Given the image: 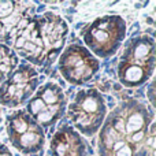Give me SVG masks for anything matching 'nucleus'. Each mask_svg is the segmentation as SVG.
Segmentation results:
<instances>
[{"label":"nucleus","instance_id":"f257e3e1","mask_svg":"<svg viewBox=\"0 0 156 156\" xmlns=\"http://www.w3.org/2000/svg\"><path fill=\"white\" fill-rule=\"evenodd\" d=\"M152 111L133 97L122 100L105 116L97 140L99 156H154Z\"/></svg>","mask_w":156,"mask_h":156},{"label":"nucleus","instance_id":"423d86ee","mask_svg":"<svg viewBox=\"0 0 156 156\" xmlns=\"http://www.w3.org/2000/svg\"><path fill=\"white\" fill-rule=\"evenodd\" d=\"M67 105L63 89L55 82H47L33 93L27 101L26 112L41 127H51L63 116Z\"/></svg>","mask_w":156,"mask_h":156},{"label":"nucleus","instance_id":"f8f14e48","mask_svg":"<svg viewBox=\"0 0 156 156\" xmlns=\"http://www.w3.org/2000/svg\"><path fill=\"white\" fill-rule=\"evenodd\" d=\"M18 65V58L11 48L0 43V83L5 80Z\"/></svg>","mask_w":156,"mask_h":156},{"label":"nucleus","instance_id":"9b49d317","mask_svg":"<svg viewBox=\"0 0 156 156\" xmlns=\"http://www.w3.org/2000/svg\"><path fill=\"white\" fill-rule=\"evenodd\" d=\"M88 147L74 127L63 125L54 133L49 143V156H86Z\"/></svg>","mask_w":156,"mask_h":156},{"label":"nucleus","instance_id":"6e6552de","mask_svg":"<svg viewBox=\"0 0 156 156\" xmlns=\"http://www.w3.org/2000/svg\"><path fill=\"white\" fill-rule=\"evenodd\" d=\"M58 69L67 82L73 85H82L96 76L100 63L85 47L80 44H70L60 55Z\"/></svg>","mask_w":156,"mask_h":156},{"label":"nucleus","instance_id":"1a4fd4ad","mask_svg":"<svg viewBox=\"0 0 156 156\" xmlns=\"http://www.w3.org/2000/svg\"><path fill=\"white\" fill-rule=\"evenodd\" d=\"M38 85V73L30 65L18 66L0 83V104L18 107L33 96Z\"/></svg>","mask_w":156,"mask_h":156},{"label":"nucleus","instance_id":"39448f33","mask_svg":"<svg viewBox=\"0 0 156 156\" xmlns=\"http://www.w3.org/2000/svg\"><path fill=\"white\" fill-rule=\"evenodd\" d=\"M107 116L105 99L96 89L80 90L69 105V118L78 133L92 137Z\"/></svg>","mask_w":156,"mask_h":156},{"label":"nucleus","instance_id":"7ed1b4c3","mask_svg":"<svg viewBox=\"0 0 156 156\" xmlns=\"http://www.w3.org/2000/svg\"><path fill=\"white\" fill-rule=\"evenodd\" d=\"M155 66V40L148 34H138L127 41L121 54L118 80L126 88H137L152 77Z\"/></svg>","mask_w":156,"mask_h":156},{"label":"nucleus","instance_id":"20e7f679","mask_svg":"<svg viewBox=\"0 0 156 156\" xmlns=\"http://www.w3.org/2000/svg\"><path fill=\"white\" fill-rule=\"evenodd\" d=\"M81 36L92 54L108 58L121 48L126 36V22L119 15H103L86 25Z\"/></svg>","mask_w":156,"mask_h":156},{"label":"nucleus","instance_id":"ddd939ff","mask_svg":"<svg viewBox=\"0 0 156 156\" xmlns=\"http://www.w3.org/2000/svg\"><path fill=\"white\" fill-rule=\"evenodd\" d=\"M0 156H12V154L10 152V149L2 143H0Z\"/></svg>","mask_w":156,"mask_h":156},{"label":"nucleus","instance_id":"0eeeda50","mask_svg":"<svg viewBox=\"0 0 156 156\" xmlns=\"http://www.w3.org/2000/svg\"><path fill=\"white\" fill-rule=\"evenodd\" d=\"M5 129L10 143L21 154L38 155L43 152L45 145V132L30 118L26 111L21 110L8 115Z\"/></svg>","mask_w":156,"mask_h":156},{"label":"nucleus","instance_id":"9d476101","mask_svg":"<svg viewBox=\"0 0 156 156\" xmlns=\"http://www.w3.org/2000/svg\"><path fill=\"white\" fill-rule=\"evenodd\" d=\"M33 7L25 2H0V43H12L30 21Z\"/></svg>","mask_w":156,"mask_h":156},{"label":"nucleus","instance_id":"f03ea898","mask_svg":"<svg viewBox=\"0 0 156 156\" xmlns=\"http://www.w3.org/2000/svg\"><path fill=\"white\" fill-rule=\"evenodd\" d=\"M69 26L60 15L44 12L32 16L25 27L16 34L12 47L18 55L36 66L49 65L66 43Z\"/></svg>","mask_w":156,"mask_h":156}]
</instances>
